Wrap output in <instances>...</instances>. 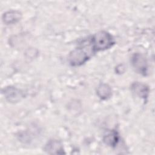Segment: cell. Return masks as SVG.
Instances as JSON below:
<instances>
[{"label":"cell","instance_id":"9","mask_svg":"<svg viewBox=\"0 0 155 155\" xmlns=\"http://www.w3.org/2000/svg\"><path fill=\"white\" fill-rule=\"evenodd\" d=\"M96 94L101 99L107 100L112 94L111 88L107 84H101L96 89Z\"/></svg>","mask_w":155,"mask_h":155},{"label":"cell","instance_id":"7","mask_svg":"<svg viewBox=\"0 0 155 155\" xmlns=\"http://www.w3.org/2000/svg\"><path fill=\"white\" fill-rule=\"evenodd\" d=\"M120 137L118 132L115 130H110L105 132L103 136V142L107 145L114 148L119 142Z\"/></svg>","mask_w":155,"mask_h":155},{"label":"cell","instance_id":"8","mask_svg":"<svg viewBox=\"0 0 155 155\" xmlns=\"http://www.w3.org/2000/svg\"><path fill=\"white\" fill-rule=\"evenodd\" d=\"M22 13L18 10H11L5 12L2 16V21L5 24H13L19 22L22 18Z\"/></svg>","mask_w":155,"mask_h":155},{"label":"cell","instance_id":"1","mask_svg":"<svg viewBox=\"0 0 155 155\" xmlns=\"http://www.w3.org/2000/svg\"><path fill=\"white\" fill-rule=\"evenodd\" d=\"M88 38L83 40L78 47L69 53L68 61L71 66L79 67L84 64L95 53Z\"/></svg>","mask_w":155,"mask_h":155},{"label":"cell","instance_id":"2","mask_svg":"<svg viewBox=\"0 0 155 155\" xmlns=\"http://www.w3.org/2000/svg\"><path fill=\"white\" fill-rule=\"evenodd\" d=\"M89 38L94 53L110 49L115 44L113 36L105 30L99 31Z\"/></svg>","mask_w":155,"mask_h":155},{"label":"cell","instance_id":"6","mask_svg":"<svg viewBox=\"0 0 155 155\" xmlns=\"http://www.w3.org/2000/svg\"><path fill=\"white\" fill-rule=\"evenodd\" d=\"M131 90L136 96L147 99L149 96L150 88L147 85L140 82H134L131 85Z\"/></svg>","mask_w":155,"mask_h":155},{"label":"cell","instance_id":"4","mask_svg":"<svg viewBox=\"0 0 155 155\" xmlns=\"http://www.w3.org/2000/svg\"><path fill=\"white\" fill-rule=\"evenodd\" d=\"M2 93L7 101L11 103H16L19 102L24 97L23 91L13 86H7L2 90Z\"/></svg>","mask_w":155,"mask_h":155},{"label":"cell","instance_id":"3","mask_svg":"<svg viewBox=\"0 0 155 155\" xmlns=\"http://www.w3.org/2000/svg\"><path fill=\"white\" fill-rule=\"evenodd\" d=\"M131 64L135 71L143 76L148 74V62L146 58L140 53H134L130 59Z\"/></svg>","mask_w":155,"mask_h":155},{"label":"cell","instance_id":"5","mask_svg":"<svg viewBox=\"0 0 155 155\" xmlns=\"http://www.w3.org/2000/svg\"><path fill=\"white\" fill-rule=\"evenodd\" d=\"M44 150L48 154H65L63 145L61 141L56 139H51L45 145Z\"/></svg>","mask_w":155,"mask_h":155}]
</instances>
